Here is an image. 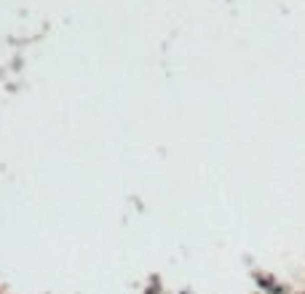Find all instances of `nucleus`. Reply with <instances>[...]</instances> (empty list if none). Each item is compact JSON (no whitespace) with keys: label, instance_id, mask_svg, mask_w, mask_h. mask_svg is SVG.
I'll list each match as a JSON object with an SVG mask.
<instances>
[]
</instances>
